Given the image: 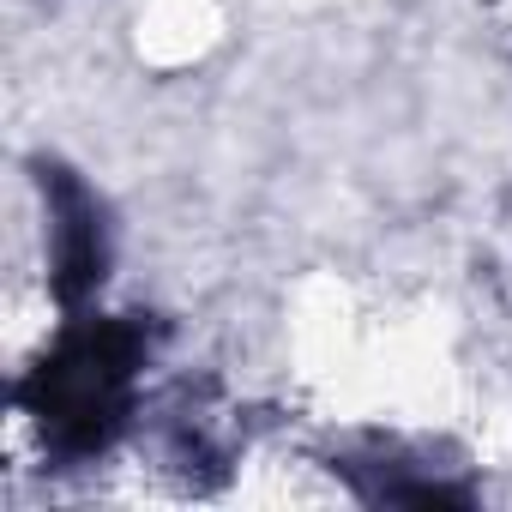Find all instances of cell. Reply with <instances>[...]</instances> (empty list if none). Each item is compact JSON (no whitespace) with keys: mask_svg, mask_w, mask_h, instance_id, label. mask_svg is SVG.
<instances>
[{"mask_svg":"<svg viewBox=\"0 0 512 512\" xmlns=\"http://www.w3.org/2000/svg\"><path fill=\"white\" fill-rule=\"evenodd\" d=\"M151 356V338L133 314L79 320L61 344L19 380V410L37 422L43 446L67 464L103 458L133 410V380Z\"/></svg>","mask_w":512,"mask_h":512,"instance_id":"6da1fadb","label":"cell"},{"mask_svg":"<svg viewBox=\"0 0 512 512\" xmlns=\"http://www.w3.org/2000/svg\"><path fill=\"white\" fill-rule=\"evenodd\" d=\"M43 193H49V217H55V296L61 308H79L109 266V241H103V211L97 199L67 175V169H43Z\"/></svg>","mask_w":512,"mask_h":512,"instance_id":"7a4b0ae2","label":"cell"}]
</instances>
